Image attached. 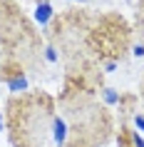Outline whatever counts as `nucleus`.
<instances>
[{
    "mask_svg": "<svg viewBox=\"0 0 144 147\" xmlns=\"http://www.w3.org/2000/svg\"><path fill=\"white\" fill-rule=\"evenodd\" d=\"M50 15H52L50 3H42V5L38 8V20H40V23H47V20H50Z\"/></svg>",
    "mask_w": 144,
    "mask_h": 147,
    "instance_id": "f257e3e1",
    "label": "nucleus"
},
{
    "mask_svg": "<svg viewBox=\"0 0 144 147\" xmlns=\"http://www.w3.org/2000/svg\"><path fill=\"white\" fill-rule=\"evenodd\" d=\"M134 122H137V127L144 132V115H137V117H134Z\"/></svg>",
    "mask_w": 144,
    "mask_h": 147,
    "instance_id": "f03ea898",
    "label": "nucleus"
},
{
    "mask_svg": "<svg viewBox=\"0 0 144 147\" xmlns=\"http://www.w3.org/2000/svg\"><path fill=\"white\" fill-rule=\"evenodd\" d=\"M104 97H107V102H117V95H114L112 90H107V95H104Z\"/></svg>",
    "mask_w": 144,
    "mask_h": 147,
    "instance_id": "7ed1b4c3",
    "label": "nucleus"
},
{
    "mask_svg": "<svg viewBox=\"0 0 144 147\" xmlns=\"http://www.w3.org/2000/svg\"><path fill=\"white\" fill-rule=\"evenodd\" d=\"M132 140H134V147H144V140L139 137V135H134V137H132Z\"/></svg>",
    "mask_w": 144,
    "mask_h": 147,
    "instance_id": "20e7f679",
    "label": "nucleus"
}]
</instances>
